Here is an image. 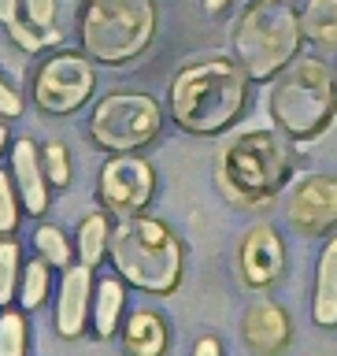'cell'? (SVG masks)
<instances>
[{
    "mask_svg": "<svg viewBox=\"0 0 337 356\" xmlns=\"http://www.w3.org/2000/svg\"><path fill=\"white\" fill-rule=\"evenodd\" d=\"M249 82L252 78L230 56L193 60L171 78L167 111L178 130L193 134V138H211L241 119L245 104H249Z\"/></svg>",
    "mask_w": 337,
    "mask_h": 356,
    "instance_id": "cell-1",
    "label": "cell"
},
{
    "mask_svg": "<svg viewBox=\"0 0 337 356\" xmlns=\"http://www.w3.org/2000/svg\"><path fill=\"white\" fill-rule=\"evenodd\" d=\"M108 256L122 282H130L141 293L163 297L174 293L178 282H182V267H186L182 241L163 219L145 216V211L122 216L111 227Z\"/></svg>",
    "mask_w": 337,
    "mask_h": 356,
    "instance_id": "cell-2",
    "label": "cell"
},
{
    "mask_svg": "<svg viewBox=\"0 0 337 356\" xmlns=\"http://www.w3.org/2000/svg\"><path fill=\"white\" fill-rule=\"evenodd\" d=\"M293 141L282 130H245L222 145L215 178L230 204L256 208L282 193L293 175Z\"/></svg>",
    "mask_w": 337,
    "mask_h": 356,
    "instance_id": "cell-3",
    "label": "cell"
},
{
    "mask_svg": "<svg viewBox=\"0 0 337 356\" xmlns=\"http://www.w3.org/2000/svg\"><path fill=\"white\" fill-rule=\"evenodd\" d=\"M267 115L289 141H311L337 115V71L319 56H297L271 78Z\"/></svg>",
    "mask_w": 337,
    "mask_h": 356,
    "instance_id": "cell-4",
    "label": "cell"
},
{
    "mask_svg": "<svg viewBox=\"0 0 337 356\" xmlns=\"http://www.w3.org/2000/svg\"><path fill=\"white\" fill-rule=\"evenodd\" d=\"M300 44H304V33H300L297 8L286 0H252L230 33L233 60L252 82H271L282 67L300 56Z\"/></svg>",
    "mask_w": 337,
    "mask_h": 356,
    "instance_id": "cell-5",
    "label": "cell"
},
{
    "mask_svg": "<svg viewBox=\"0 0 337 356\" xmlns=\"http://www.w3.org/2000/svg\"><path fill=\"white\" fill-rule=\"evenodd\" d=\"M156 22L152 0H85L78 11V41L93 63L126 67L152 44Z\"/></svg>",
    "mask_w": 337,
    "mask_h": 356,
    "instance_id": "cell-6",
    "label": "cell"
},
{
    "mask_svg": "<svg viewBox=\"0 0 337 356\" xmlns=\"http://www.w3.org/2000/svg\"><path fill=\"white\" fill-rule=\"evenodd\" d=\"M163 130V108L149 93H108L89 115V141L108 156L138 152Z\"/></svg>",
    "mask_w": 337,
    "mask_h": 356,
    "instance_id": "cell-7",
    "label": "cell"
},
{
    "mask_svg": "<svg viewBox=\"0 0 337 356\" xmlns=\"http://www.w3.org/2000/svg\"><path fill=\"white\" fill-rule=\"evenodd\" d=\"M93 89H97L93 60L85 52H71V49L44 56L30 82L33 104L44 115H74L93 97Z\"/></svg>",
    "mask_w": 337,
    "mask_h": 356,
    "instance_id": "cell-8",
    "label": "cell"
},
{
    "mask_svg": "<svg viewBox=\"0 0 337 356\" xmlns=\"http://www.w3.org/2000/svg\"><path fill=\"white\" fill-rule=\"evenodd\" d=\"M156 193V171L152 163L138 152H115L108 156V163L100 167L97 178V200L100 208L111 216H138L149 208V200Z\"/></svg>",
    "mask_w": 337,
    "mask_h": 356,
    "instance_id": "cell-9",
    "label": "cell"
},
{
    "mask_svg": "<svg viewBox=\"0 0 337 356\" xmlns=\"http://www.w3.org/2000/svg\"><path fill=\"white\" fill-rule=\"evenodd\" d=\"M286 219L300 238H322L337 230V178L304 175L286 193Z\"/></svg>",
    "mask_w": 337,
    "mask_h": 356,
    "instance_id": "cell-10",
    "label": "cell"
},
{
    "mask_svg": "<svg viewBox=\"0 0 337 356\" xmlns=\"http://www.w3.org/2000/svg\"><path fill=\"white\" fill-rule=\"evenodd\" d=\"M238 275L249 289H271L286 275V245L271 222H256L238 245Z\"/></svg>",
    "mask_w": 337,
    "mask_h": 356,
    "instance_id": "cell-11",
    "label": "cell"
},
{
    "mask_svg": "<svg viewBox=\"0 0 337 356\" xmlns=\"http://www.w3.org/2000/svg\"><path fill=\"white\" fill-rule=\"evenodd\" d=\"M93 267L78 260L74 267H63L60 297H56V330L60 338H82L93 316Z\"/></svg>",
    "mask_w": 337,
    "mask_h": 356,
    "instance_id": "cell-12",
    "label": "cell"
},
{
    "mask_svg": "<svg viewBox=\"0 0 337 356\" xmlns=\"http://www.w3.org/2000/svg\"><path fill=\"white\" fill-rule=\"evenodd\" d=\"M241 338L256 356H278L293 341V319L286 316L282 305L267 297H256L241 316Z\"/></svg>",
    "mask_w": 337,
    "mask_h": 356,
    "instance_id": "cell-13",
    "label": "cell"
},
{
    "mask_svg": "<svg viewBox=\"0 0 337 356\" xmlns=\"http://www.w3.org/2000/svg\"><path fill=\"white\" fill-rule=\"evenodd\" d=\"M11 178H15L22 211L26 216H44L49 211V197H52V182L44 175L41 149L30 138H19L11 145Z\"/></svg>",
    "mask_w": 337,
    "mask_h": 356,
    "instance_id": "cell-14",
    "label": "cell"
},
{
    "mask_svg": "<svg viewBox=\"0 0 337 356\" xmlns=\"http://www.w3.org/2000/svg\"><path fill=\"white\" fill-rule=\"evenodd\" d=\"M167 345H171V330L160 312L138 308L126 316L122 323V353L126 356H163Z\"/></svg>",
    "mask_w": 337,
    "mask_h": 356,
    "instance_id": "cell-15",
    "label": "cell"
},
{
    "mask_svg": "<svg viewBox=\"0 0 337 356\" xmlns=\"http://www.w3.org/2000/svg\"><path fill=\"white\" fill-rule=\"evenodd\" d=\"M311 319L322 330L337 327V238H330L315 264V289H311Z\"/></svg>",
    "mask_w": 337,
    "mask_h": 356,
    "instance_id": "cell-16",
    "label": "cell"
},
{
    "mask_svg": "<svg viewBox=\"0 0 337 356\" xmlns=\"http://www.w3.org/2000/svg\"><path fill=\"white\" fill-rule=\"evenodd\" d=\"M297 19L308 44L337 56V0H300Z\"/></svg>",
    "mask_w": 337,
    "mask_h": 356,
    "instance_id": "cell-17",
    "label": "cell"
},
{
    "mask_svg": "<svg viewBox=\"0 0 337 356\" xmlns=\"http://www.w3.org/2000/svg\"><path fill=\"white\" fill-rule=\"evenodd\" d=\"M122 308H126L122 278H100L93 286V334L97 338H111V334L119 330Z\"/></svg>",
    "mask_w": 337,
    "mask_h": 356,
    "instance_id": "cell-18",
    "label": "cell"
},
{
    "mask_svg": "<svg viewBox=\"0 0 337 356\" xmlns=\"http://www.w3.org/2000/svg\"><path fill=\"white\" fill-rule=\"evenodd\" d=\"M108 238H111V222H108V211H93L78 222V234H74V252L78 260L97 267L100 260L108 256Z\"/></svg>",
    "mask_w": 337,
    "mask_h": 356,
    "instance_id": "cell-19",
    "label": "cell"
},
{
    "mask_svg": "<svg viewBox=\"0 0 337 356\" xmlns=\"http://www.w3.org/2000/svg\"><path fill=\"white\" fill-rule=\"evenodd\" d=\"M49 286H52V275H49V264L41 260H30L22 264V278H19V305L22 312H33L44 305V297H49Z\"/></svg>",
    "mask_w": 337,
    "mask_h": 356,
    "instance_id": "cell-20",
    "label": "cell"
},
{
    "mask_svg": "<svg viewBox=\"0 0 337 356\" xmlns=\"http://www.w3.org/2000/svg\"><path fill=\"white\" fill-rule=\"evenodd\" d=\"M33 249L49 267H71V256H74V245L67 241V234L52 222H41L33 230Z\"/></svg>",
    "mask_w": 337,
    "mask_h": 356,
    "instance_id": "cell-21",
    "label": "cell"
},
{
    "mask_svg": "<svg viewBox=\"0 0 337 356\" xmlns=\"http://www.w3.org/2000/svg\"><path fill=\"white\" fill-rule=\"evenodd\" d=\"M22 278V249L15 238H0V308H8L19 297Z\"/></svg>",
    "mask_w": 337,
    "mask_h": 356,
    "instance_id": "cell-22",
    "label": "cell"
},
{
    "mask_svg": "<svg viewBox=\"0 0 337 356\" xmlns=\"http://www.w3.org/2000/svg\"><path fill=\"white\" fill-rule=\"evenodd\" d=\"M30 327L19 308H0V356H26Z\"/></svg>",
    "mask_w": 337,
    "mask_h": 356,
    "instance_id": "cell-23",
    "label": "cell"
},
{
    "mask_svg": "<svg viewBox=\"0 0 337 356\" xmlns=\"http://www.w3.org/2000/svg\"><path fill=\"white\" fill-rule=\"evenodd\" d=\"M19 216H22V200H19L15 178H11V171H0V238L15 234Z\"/></svg>",
    "mask_w": 337,
    "mask_h": 356,
    "instance_id": "cell-24",
    "label": "cell"
},
{
    "mask_svg": "<svg viewBox=\"0 0 337 356\" xmlns=\"http://www.w3.org/2000/svg\"><path fill=\"white\" fill-rule=\"evenodd\" d=\"M41 160H44V175H49L52 189H67V186H71V156H67L63 141L41 145Z\"/></svg>",
    "mask_w": 337,
    "mask_h": 356,
    "instance_id": "cell-25",
    "label": "cell"
},
{
    "mask_svg": "<svg viewBox=\"0 0 337 356\" xmlns=\"http://www.w3.org/2000/svg\"><path fill=\"white\" fill-rule=\"evenodd\" d=\"M22 19L33 30L56 38V0H22Z\"/></svg>",
    "mask_w": 337,
    "mask_h": 356,
    "instance_id": "cell-26",
    "label": "cell"
},
{
    "mask_svg": "<svg viewBox=\"0 0 337 356\" xmlns=\"http://www.w3.org/2000/svg\"><path fill=\"white\" fill-rule=\"evenodd\" d=\"M0 115L4 119H19L22 115V97H19V89L11 86L4 74H0Z\"/></svg>",
    "mask_w": 337,
    "mask_h": 356,
    "instance_id": "cell-27",
    "label": "cell"
},
{
    "mask_svg": "<svg viewBox=\"0 0 337 356\" xmlns=\"http://www.w3.org/2000/svg\"><path fill=\"white\" fill-rule=\"evenodd\" d=\"M19 11H22V0H0V26H4V30H15L19 22H26Z\"/></svg>",
    "mask_w": 337,
    "mask_h": 356,
    "instance_id": "cell-28",
    "label": "cell"
},
{
    "mask_svg": "<svg viewBox=\"0 0 337 356\" xmlns=\"http://www.w3.org/2000/svg\"><path fill=\"white\" fill-rule=\"evenodd\" d=\"M193 356H222V341L215 334H204V338L193 345Z\"/></svg>",
    "mask_w": 337,
    "mask_h": 356,
    "instance_id": "cell-29",
    "label": "cell"
},
{
    "mask_svg": "<svg viewBox=\"0 0 337 356\" xmlns=\"http://www.w3.org/2000/svg\"><path fill=\"white\" fill-rule=\"evenodd\" d=\"M230 4H233V0H204V11H208V15H222Z\"/></svg>",
    "mask_w": 337,
    "mask_h": 356,
    "instance_id": "cell-30",
    "label": "cell"
},
{
    "mask_svg": "<svg viewBox=\"0 0 337 356\" xmlns=\"http://www.w3.org/2000/svg\"><path fill=\"white\" fill-rule=\"evenodd\" d=\"M4 145H8V119L0 115V152H4Z\"/></svg>",
    "mask_w": 337,
    "mask_h": 356,
    "instance_id": "cell-31",
    "label": "cell"
}]
</instances>
